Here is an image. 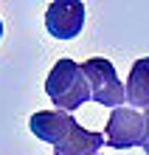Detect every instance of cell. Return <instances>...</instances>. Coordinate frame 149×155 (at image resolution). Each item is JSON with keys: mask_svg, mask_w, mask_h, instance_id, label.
Returning a JSON list of instances; mask_svg holds the SVG:
<instances>
[{"mask_svg": "<svg viewBox=\"0 0 149 155\" xmlns=\"http://www.w3.org/2000/svg\"><path fill=\"white\" fill-rule=\"evenodd\" d=\"M28 130L45 144H53V155H99L104 147V133L85 130L70 113L40 110L28 118Z\"/></svg>", "mask_w": 149, "mask_h": 155, "instance_id": "6da1fadb", "label": "cell"}, {"mask_svg": "<svg viewBox=\"0 0 149 155\" xmlns=\"http://www.w3.org/2000/svg\"><path fill=\"white\" fill-rule=\"evenodd\" d=\"M45 93L57 104V110H62V113H73L93 99L90 82L85 76L82 62L68 59V57L57 59V65L51 68L48 79H45Z\"/></svg>", "mask_w": 149, "mask_h": 155, "instance_id": "7a4b0ae2", "label": "cell"}, {"mask_svg": "<svg viewBox=\"0 0 149 155\" xmlns=\"http://www.w3.org/2000/svg\"><path fill=\"white\" fill-rule=\"evenodd\" d=\"M85 68V76L90 82V93H93V102L104 104V107H124L127 102V87L118 82V74L113 68V62L104 59V57H90L82 62Z\"/></svg>", "mask_w": 149, "mask_h": 155, "instance_id": "3957f363", "label": "cell"}, {"mask_svg": "<svg viewBox=\"0 0 149 155\" xmlns=\"http://www.w3.org/2000/svg\"><path fill=\"white\" fill-rule=\"evenodd\" d=\"M107 147L113 150H129L146 144V113L132 107H115L104 127Z\"/></svg>", "mask_w": 149, "mask_h": 155, "instance_id": "277c9868", "label": "cell"}, {"mask_svg": "<svg viewBox=\"0 0 149 155\" xmlns=\"http://www.w3.org/2000/svg\"><path fill=\"white\" fill-rule=\"evenodd\" d=\"M45 28L57 40H73L85 28V3L79 0H53L45 12Z\"/></svg>", "mask_w": 149, "mask_h": 155, "instance_id": "5b68a950", "label": "cell"}, {"mask_svg": "<svg viewBox=\"0 0 149 155\" xmlns=\"http://www.w3.org/2000/svg\"><path fill=\"white\" fill-rule=\"evenodd\" d=\"M124 87H127V104L132 110H149V57L132 62Z\"/></svg>", "mask_w": 149, "mask_h": 155, "instance_id": "8992f818", "label": "cell"}, {"mask_svg": "<svg viewBox=\"0 0 149 155\" xmlns=\"http://www.w3.org/2000/svg\"><path fill=\"white\" fill-rule=\"evenodd\" d=\"M144 152L149 155V110H146V144H144Z\"/></svg>", "mask_w": 149, "mask_h": 155, "instance_id": "52a82bcc", "label": "cell"}, {"mask_svg": "<svg viewBox=\"0 0 149 155\" xmlns=\"http://www.w3.org/2000/svg\"><path fill=\"white\" fill-rule=\"evenodd\" d=\"M0 40H3V20H0Z\"/></svg>", "mask_w": 149, "mask_h": 155, "instance_id": "ba28073f", "label": "cell"}]
</instances>
